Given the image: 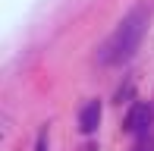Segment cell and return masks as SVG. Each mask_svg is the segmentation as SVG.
Listing matches in <instances>:
<instances>
[{
	"mask_svg": "<svg viewBox=\"0 0 154 151\" xmlns=\"http://www.w3.org/2000/svg\"><path fill=\"white\" fill-rule=\"evenodd\" d=\"M151 120H154V107L145 104V101H138V104H132V110L126 113L123 129H126V132H132V135H145V132H148V126H151Z\"/></svg>",
	"mask_w": 154,
	"mask_h": 151,
	"instance_id": "2",
	"label": "cell"
},
{
	"mask_svg": "<svg viewBox=\"0 0 154 151\" xmlns=\"http://www.w3.org/2000/svg\"><path fill=\"white\" fill-rule=\"evenodd\" d=\"M38 151H47V132L38 135Z\"/></svg>",
	"mask_w": 154,
	"mask_h": 151,
	"instance_id": "4",
	"label": "cell"
},
{
	"mask_svg": "<svg viewBox=\"0 0 154 151\" xmlns=\"http://www.w3.org/2000/svg\"><path fill=\"white\" fill-rule=\"evenodd\" d=\"M101 113H104L101 101H85V107L79 110V129L85 135H91L94 129H97V123H101Z\"/></svg>",
	"mask_w": 154,
	"mask_h": 151,
	"instance_id": "3",
	"label": "cell"
},
{
	"mask_svg": "<svg viewBox=\"0 0 154 151\" xmlns=\"http://www.w3.org/2000/svg\"><path fill=\"white\" fill-rule=\"evenodd\" d=\"M151 16H154V3L151 0L135 3L120 22H116V29L110 32V38L101 44L97 60L107 63V66H116V63L132 60L135 51L142 47V38H145V32H148V25H151Z\"/></svg>",
	"mask_w": 154,
	"mask_h": 151,
	"instance_id": "1",
	"label": "cell"
}]
</instances>
